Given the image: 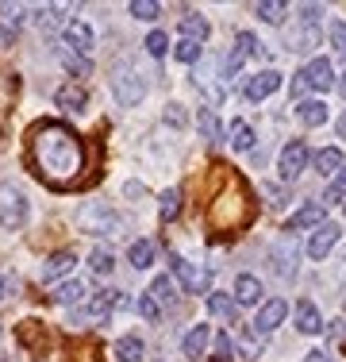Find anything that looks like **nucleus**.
Masks as SVG:
<instances>
[{"instance_id": "obj_7", "label": "nucleus", "mask_w": 346, "mask_h": 362, "mask_svg": "<svg viewBox=\"0 0 346 362\" xmlns=\"http://www.w3.org/2000/svg\"><path fill=\"white\" fill-rule=\"evenodd\" d=\"M308 146L304 139H292V143H285V151H281V158H277V170H281V181H297L300 177V170L308 166Z\"/></svg>"}, {"instance_id": "obj_37", "label": "nucleus", "mask_w": 346, "mask_h": 362, "mask_svg": "<svg viewBox=\"0 0 346 362\" xmlns=\"http://www.w3.org/2000/svg\"><path fill=\"white\" fill-rule=\"evenodd\" d=\"M162 8L154 4V0H131V16L135 20H158Z\"/></svg>"}, {"instance_id": "obj_29", "label": "nucleus", "mask_w": 346, "mask_h": 362, "mask_svg": "<svg viewBox=\"0 0 346 362\" xmlns=\"http://www.w3.org/2000/svg\"><path fill=\"white\" fill-rule=\"evenodd\" d=\"M127 262H131L135 270H146V266L154 262V243H146V239L131 243V251H127Z\"/></svg>"}, {"instance_id": "obj_32", "label": "nucleus", "mask_w": 346, "mask_h": 362, "mask_svg": "<svg viewBox=\"0 0 346 362\" xmlns=\"http://www.w3.org/2000/svg\"><path fill=\"white\" fill-rule=\"evenodd\" d=\"M81 297H85V286H81V281H62V286L54 289V300H58V305H77Z\"/></svg>"}, {"instance_id": "obj_50", "label": "nucleus", "mask_w": 346, "mask_h": 362, "mask_svg": "<svg viewBox=\"0 0 346 362\" xmlns=\"http://www.w3.org/2000/svg\"><path fill=\"white\" fill-rule=\"evenodd\" d=\"M166 119H169V124H185V112H181L177 105H169V112H166Z\"/></svg>"}, {"instance_id": "obj_20", "label": "nucleus", "mask_w": 346, "mask_h": 362, "mask_svg": "<svg viewBox=\"0 0 346 362\" xmlns=\"http://www.w3.org/2000/svg\"><path fill=\"white\" fill-rule=\"evenodd\" d=\"M235 297L242 300V305H258V300H262V281L250 278V274H239V281H235Z\"/></svg>"}, {"instance_id": "obj_45", "label": "nucleus", "mask_w": 346, "mask_h": 362, "mask_svg": "<svg viewBox=\"0 0 346 362\" xmlns=\"http://www.w3.org/2000/svg\"><path fill=\"white\" fill-rule=\"evenodd\" d=\"M138 313H143L146 320H158V316H162V305H158V300L150 297V293H146V297L138 300Z\"/></svg>"}, {"instance_id": "obj_35", "label": "nucleus", "mask_w": 346, "mask_h": 362, "mask_svg": "<svg viewBox=\"0 0 346 362\" xmlns=\"http://www.w3.org/2000/svg\"><path fill=\"white\" fill-rule=\"evenodd\" d=\"M173 58H177V62H185V66H193L196 58H201V42H193V39H181L177 47H173Z\"/></svg>"}, {"instance_id": "obj_39", "label": "nucleus", "mask_w": 346, "mask_h": 362, "mask_svg": "<svg viewBox=\"0 0 346 362\" xmlns=\"http://www.w3.org/2000/svg\"><path fill=\"white\" fill-rule=\"evenodd\" d=\"M62 62H66V70H73L77 77H89V62H85L77 50H62Z\"/></svg>"}, {"instance_id": "obj_10", "label": "nucleus", "mask_w": 346, "mask_h": 362, "mask_svg": "<svg viewBox=\"0 0 346 362\" xmlns=\"http://www.w3.org/2000/svg\"><path fill=\"white\" fill-rule=\"evenodd\" d=\"M300 74H304L308 89H316V93H327L335 85V70H331V62H327V58H311Z\"/></svg>"}, {"instance_id": "obj_2", "label": "nucleus", "mask_w": 346, "mask_h": 362, "mask_svg": "<svg viewBox=\"0 0 346 362\" xmlns=\"http://www.w3.org/2000/svg\"><path fill=\"white\" fill-rule=\"evenodd\" d=\"M250 220H254V201H250V189L242 185L239 177H231L227 189H223V193L212 201V209H208V223H212L215 231H223V235H231V231L246 228Z\"/></svg>"}, {"instance_id": "obj_25", "label": "nucleus", "mask_w": 346, "mask_h": 362, "mask_svg": "<svg viewBox=\"0 0 346 362\" xmlns=\"http://www.w3.org/2000/svg\"><path fill=\"white\" fill-rule=\"evenodd\" d=\"M143 358V339L138 335H124L116 343V362H138Z\"/></svg>"}, {"instance_id": "obj_38", "label": "nucleus", "mask_w": 346, "mask_h": 362, "mask_svg": "<svg viewBox=\"0 0 346 362\" xmlns=\"http://www.w3.org/2000/svg\"><path fill=\"white\" fill-rule=\"evenodd\" d=\"M169 50V39L162 35V31H150V35H146V54L150 58H162Z\"/></svg>"}, {"instance_id": "obj_36", "label": "nucleus", "mask_w": 346, "mask_h": 362, "mask_svg": "<svg viewBox=\"0 0 346 362\" xmlns=\"http://www.w3.org/2000/svg\"><path fill=\"white\" fill-rule=\"evenodd\" d=\"M58 12H62V8H50L47 4V8H35L31 16H35V23H39L42 31H54L58 28Z\"/></svg>"}, {"instance_id": "obj_51", "label": "nucleus", "mask_w": 346, "mask_h": 362, "mask_svg": "<svg viewBox=\"0 0 346 362\" xmlns=\"http://www.w3.org/2000/svg\"><path fill=\"white\" fill-rule=\"evenodd\" d=\"M331 339H346V320H335L331 324Z\"/></svg>"}, {"instance_id": "obj_42", "label": "nucleus", "mask_w": 346, "mask_h": 362, "mask_svg": "<svg viewBox=\"0 0 346 362\" xmlns=\"http://www.w3.org/2000/svg\"><path fill=\"white\" fill-rule=\"evenodd\" d=\"M235 47H239V50H242V54H246V58H250V54H262V47H258V39L250 35V31H239Z\"/></svg>"}, {"instance_id": "obj_31", "label": "nucleus", "mask_w": 346, "mask_h": 362, "mask_svg": "<svg viewBox=\"0 0 346 362\" xmlns=\"http://www.w3.org/2000/svg\"><path fill=\"white\" fill-rule=\"evenodd\" d=\"M150 297L158 300V305H173V300H177V293H173V278L158 274V278L150 281Z\"/></svg>"}, {"instance_id": "obj_12", "label": "nucleus", "mask_w": 346, "mask_h": 362, "mask_svg": "<svg viewBox=\"0 0 346 362\" xmlns=\"http://www.w3.org/2000/svg\"><path fill=\"white\" fill-rule=\"evenodd\" d=\"M93 42H97V35H93L89 23H81V20H69V23H66V47H69V50H77V54H89Z\"/></svg>"}, {"instance_id": "obj_30", "label": "nucleus", "mask_w": 346, "mask_h": 362, "mask_svg": "<svg viewBox=\"0 0 346 362\" xmlns=\"http://www.w3.org/2000/svg\"><path fill=\"white\" fill-rule=\"evenodd\" d=\"M231 146H235V151H250V146H254V127H250L246 119H235V124H231Z\"/></svg>"}, {"instance_id": "obj_54", "label": "nucleus", "mask_w": 346, "mask_h": 362, "mask_svg": "<svg viewBox=\"0 0 346 362\" xmlns=\"http://www.w3.org/2000/svg\"><path fill=\"white\" fill-rule=\"evenodd\" d=\"M339 93H342V97H346V74H342V81H339Z\"/></svg>"}, {"instance_id": "obj_5", "label": "nucleus", "mask_w": 346, "mask_h": 362, "mask_svg": "<svg viewBox=\"0 0 346 362\" xmlns=\"http://www.w3.org/2000/svg\"><path fill=\"white\" fill-rule=\"evenodd\" d=\"M297 258H300L297 235H289V231H285V235L270 247V266H273V274H277V278H292V274H297Z\"/></svg>"}, {"instance_id": "obj_18", "label": "nucleus", "mask_w": 346, "mask_h": 362, "mask_svg": "<svg viewBox=\"0 0 346 362\" xmlns=\"http://www.w3.org/2000/svg\"><path fill=\"white\" fill-rule=\"evenodd\" d=\"M297 327L304 335H319L323 332V320H319V308L311 305V300H300L297 305Z\"/></svg>"}, {"instance_id": "obj_41", "label": "nucleus", "mask_w": 346, "mask_h": 362, "mask_svg": "<svg viewBox=\"0 0 346 362\" xmlns=\"http://www.w3.org/2000/svg\"><path fill=\"white\" fill-rule=\"evenodd\" d=\"M316 28H304V31H297V35H292V50H311L316 47Z\"/></svg>"}, {"instance_id": "obj_17", "label": "nucleus", "mask_w": 346, "mask_h": 362, "mask_svg": "<svg viewBox=\"0 0 346 362\" xmlns=\"http://www.w3.org/2000/svg\"><path fill=\"white\" fill-rule=\"evenodd\" d=\"M297 119L304 127H323L327 124V105H323V100H300V105H297Z\"/></svg>"}, {"instance_id": "obj_19", "label": "nucleus", "mask_w": 346, "mask_h": 362, "mask_svg": "<svg viewBox=\"0 0 346 362\" xmlns=\"http://www.w3.org/2000/svg\"><path fill=\"white\" fill-rule=\"evenodd\" d=\"M16 105V77L12 74H0V132L8 124V112Z\"/></svg>"}, {"instance_id": "obj_53", "label": "nucleus", "mask_w": 346, "mask_h": 362, "mask_svg": "<svg viewBox=\"0 0 346 362\" xmlns=\"http://www.w3.org/2000/svg\"><path fill=\"white\" fill-rule=\"evenodd\" d=\"M335 132H339V139H346V112L339 116V124H335Z\"/></svg>"}, {"instance_id": "obj_47", "label": "nucleus", "mask_w": 346, "mask_h": 362, "mask_svg": "<svg viewBox=\"0 0 346 362\" xmlns=\"http://www.w3.org/2000/svg\"><path fill=\"white\" fill-rule=\"evenodd\" d=\"M215 351H220V362L235 358V347H231V339H227V335H215Z\"/></svg>"}, {"instance_id": "obj_33", "label": "nucleus", "mask_w": 346, "mask_h": 362, "mask_svg": "<svg viewBox=\"0 0 346 362\" xmlns=\"http://www.w3.org/2000/svg\"><path fill=\"white\" fill-rule=\"evenodd\" d=\"M89 266H93V274H112V266H116V258H112L108 247H93V255H89Z\"/></svg>"}, {"instance_id": "obj_21", "label": "nucleus", "mask_w": 346, "mask_h": 362, "mask_svg": "<svg viewBox=\"0 0 346 362\" xmlns=\"http://www.w3.org/2000/svg\"><path fill=\"white\" fill-rule=\"evenodd\" d=\"M208 339H212V332H208V324H196L193 332L185 335V343H181V351H185V355H204V347H208Z\"/></svg>"}, {"instance_id": "obj_48", "label": "nucleus", "mask_w": 346, "mask_h": 362, "mask_svg": "<svg viewBox=\"0 0 346 362\" xmlns=\"http://www.w3.org/2000/svg\"><path fill=\"white\" fill-rule=\"evenodd\" d=\"M262 193H266V197H270V204H277V209H281V204H285V201H289V197H285V189H277V185H266V189H262Z\"/></svg>"}, {"instance_id": "obj_40", "label": "nucleus", "mask_w": 346, "mask_h": 362, "mask_svg": "<svg viewBox=\"0 0 346 362\" xmlns=\"http://www.w3.org/2000/svg\"><path fill=\"white\" fill-rule=\"evenodd\" d=\"M342 197H346V166L335 174L331 185H327V197H323V201H342Z\"/></svg>"}, {"instance_id": "obj_1", "label": "nucleus", "mask_w": 346, "mask_h": 362, "mask_svg": "<svg viewBox=\"0 0 346 362\" xmlns=\"http://www.w3.org/2000/svg\"><path fill=\"white\" fill-rule=\"evenodd\" d=\"M28 162L50 189H77L85 185L89 151H85L81 135L66 127L62 119H39L28 132Z\"/></svg>"}, {"instance_id": "obj_56", "label": "nucleus", "mask_w": 346, "mask_h": 362, "mask_svg": "<svg viewBox=\"0 0 346 362\" xmlns=\"http://www.w3.org/2000/svg\"><path fill=\"white\" fill-rule=\"evenodd\" d=\"M342 278H346V266H342Z\"/></svg>"}, {"instance_id": "obj_27", "label": "nucleus", "mask_w": 346, "mask_h": 362, "mask_svg": "<svg viewBox=\"0 0 346 362\" xmlns=\"http://www.w3.org/2000/svg\"><path fill=\"white\" fill-rule=\"evenodd\" d=\"M177 212H181V189H166L158 197V216L169 223V220H177Z\"/></svg>"}, {"instance_id": "obj_24", "label": "nucleus", "mask_w": 346, "mask_h": 362, "mask_svg": "<svg viewBox=\"0 0 346 362\" xmlns=\"http://www.w3.org/2000/svg\"><path fill=\"white\" fill-rule=\"evenodd\" d=\"M181 35L193 39V42H204L208 39V20H204V16H196V12H189L185 20H181Z\"/></svg>"}, {"instance_id": "obj_49", "label": "nucleus", "mask_w": 346, "mask_h": 362, "mask_svg": "<svg viewBox=\"0 0 346 362\" xmlns=\"http://www.w3.org/2000/svg\"><path fill=\"white\" fill-rule=\"evenodd\" d=\"M304 362H335V358L327 355V351H308V355H304Z\"/></svg>"}, {"instance_id": "obj_3", "label": "nucleus", "mask_w": 346, "mask_h": 362, "mask_svg": "<svg viewBox=\"0 0 346 362\" xmlns=\"http://www.w3.org/2000/svg\"><path fill=\"white\" fill-rule=\"evenodd\" d=\"M0 223L8 231H20L28 223V197L20 193V185H0Z\"/></svg>"}, {"instance_id": "obj_43", "label": "nucleus", "mask_w": 346, "mask_h": 362, "mask_svg": "<svg viewBox=\"0 0 346 362\" xmlns=\"http://www.w3.org/2000/svg\"><path fill=\"white\" fill-rule=\"evenodd\" d=\"M242 62H246V54H242V50L235 47V50L227 54V62H223V77H235V74L242 70Z\"/></svg>"}, {"instance_id": "obj_22", "label": "nucleus", "mask_w": 346, "mask_h": 362, "mask_svg": "<svg viewBox=\"0 0 346 362\" xmlns=\"http://www.w3.org/2000/svg\"><path fill=\"white\" fill-rule=\"evenodd\" d=\"M316 170H319V174H327V177L339 174V170H342V151H339V146H323V151L316 154Z\"/></svg>"}, {"instance_id": "obj_14", "label": "nucleus", "mask_w": 346, "mask_h": 362, "mask_svg": "<svg viewBox=\"0 0 346 362\" xmlns=\"http://www.w3.org/2000/svg\"><path fill=\"white\" fill-rule=\"evenodd\" d=\"M285 316H289V305H285V300L277 297V300H270V305H262V313H258L254 327H258V332H262V335H270L273 327L285 320Z\"/></svg>"}, {"instance_id": "obj_13", "label": "nucleus", "mask_w": 346, "mask_h": 362, "mask_svg": "<svg viewBox=\"0 0 346 362\" xmlns=\"http://www.w3.org/2000/svg\"><path fill=\"white\" fill-rule=\"evenodd\" d=\"M28 12H35V8H28V4H0V31H4V39L20 35Z\"/></svg>"}, {"instance_id": "obj_6", "label": "nucleus", "mask_w": 346, "mask_h": 362, "mask_svg": "<svg viewBox=\"0 0 346 362\" xmlns=\"http://www.w3.org/2000/svg\"><path fill=\"white\" fill-rule=\"evenodd\" d=\"M112 93H116V100H119L124 108H135L138 100L146 97V81H143V74H135V70L116 74V77H112Z\"/></svg>"}, {"instance_id": "obj_23", "label": "nucleus", "mask_w": 346, "mask_h": 362, "mask_svg": "<svg viewBox=\"0 0 346 362\" xmlns=\"http://www.w3.org/2000/svg\"><path fill=\"white\" fill-rule=\"evenodd\" d=\"M54 100H58V108H69V112H85V89H81V85H62Z\"/></svg>"}, {"instance_id": "obj_11", "label": "nucleus", "mask_w": 346, "mask_h": 362, "mask_svg": "<svg viewBox=\"0 0 346 362\" xmlns=\"http://www.w3.org/2000/svg\"><path fill=\"white\" fill-rule=\"evenodd\" d=\"M277 89H281V74H277V70H262V74L250 77L242 93H246V100H266V97H270V93H277Z\"/></svg>"}, {"instance_id": "obj_52", "label": "nucleus", "mask_w": 346, "mask_h": 362, "mask_svg": "<svg viewBox=\"0 0 346 362\" xmlns=\"http://www.w3.org/2000/svg\"><path fill=\"white\" fill-rule=\"evenodd\" d=\"M124 193H127V197H143V185H138V181H131V185H124Z\"/></svg>"}, {"instance_id": "obj_44", "label": "nucleus", "mask_w": 346, "mask_h": 362, "mask_svg": "<svg viewBox=\"0 0 346 362\" xmlns=\"http://www.w3.org/2000/svg\"><path fill=\"white\" fill-rule=\"evenodd\" d=\"M331 47L339 50V54H346V23L342 20L331 23Z\"/></svg>"}, {"instance_id": "obj_26", "label": "nucleus", "mask_w": 346, "mask_h": 362, "mask_svg": "<svg viewBox=\"0 0 346 362\" xmlns=\"http://www.w3.org/2000/svg\"><path fill=\"white\" fill-rule=\"evenodd\" d=\"M196 127H201V135H204L208 143L223 139V127H220V119H215L212 108H201V116H196Z\"/></svg>"}, {"instance_id": "obj_9", "label": "nucleus", "mask_w": 346, "mask_h": 362, "mask_svg": "<svg viewBox=\"0 0 346 362\" xmlns=\"http://www.w3.org/2000/svg\"><path fill=\"white\" fill-rule=\"evenodd\" d=\"M339 235H342L339 223H323V228H316V231H311V239H308V258H316V262H319V258H327V255H331V247L339 243Z\"/></svg>"}, {"instance_id": "obj_15", "label": "nucleus", "mask_w": 346, "mask_h": 362, "mask_svg": "<svg viewBox=\"0 0 346 362\" xmlns=\"http://www.w3.org/2000/svg\"><path fill=\"white\" fill-rule=\"evenodd\" d=\"M323 204H304V209H300L297 212V216H292L289 223H285V231H289V235H292V231H304V228H323Z\"/></svg>"}, {"instance_id": "obj_16", "label": "nucleus", "mask_w": 346, "mask_h": 362, "mask_svg": "<svg viewBox=\"0 0 346 362\" xmlns=\"http://www.w3.org/2000/svg\"><path fill=\"white\" fill-rule=\"evenodd\" d=\"M73 251H58V255H50L47 262H42V278L47 281H58V278H69V270H73Z\"/></svg>"}, {"instance_id": "obj_55", "label": "nucleus", "mask_w": 346, "mask_h": 362, "mask_svg": "<svg viewBox=\"0 0 346 362\" xmlns=\"http://www.w3.org/2000/svg\"><path fill=\"white\" fill-rule=\"evenodd\" d=\"M0 297H4V278H0Z\"/></svg>"}, {"instance_id": "obj_46", "label": "nucleus", "mask_w": 346, "mask_h": 362, "mask_svg": "<svg viewBox=\"0 0 346 362\" xmlns=\"http://www.w3.org/2000/svg\"><path fill=\"white\" fill-rule=\"evenodd\" d=\"M319 16H323V8H319V4H300V20H304V28H316Z\"/></svg>"}, {"instance_id": "obj_34", "label": "nucleus", "mask_w": 346, "mask_h": 362, "mask_svg": "<svg viewBox=\"0 0 346 362\" xmlns=\"http://www.w3.org/2000/svg\"><path fill=\"white\" fill-rule=\"evenodd\" d=\"M254 12L262 16L266 23H281L285 20V4H281V0H262V4H254Z\"/></svg>"}, {"instance_id": "obj_28", "label": "nucleus", "mask_w": 346, "mask_h": 362, "mask_svg": "<svg viewBox=\"0 0 346 362\" xmlns=\"http://www.w3.org/2000/svg\"><path fill=\"white\" fill-rule=\"evenodd\" d=\"M208 313L220 316V320H235V300H231L227 293H212V297H208Z\"/></svg>"}, {"instance_id": "obj_8", "label": "nucleus", "mask_w": 346, "mask_h": 362, "mask_svg": "<svg viewBox=\"0 0 346 362\" xmlns=\"http://www.w3.org/2000/svg\"><path fill=\"white\" fill-rule=\"evenodd\" d=\"M173 274L185 286V293H204L208 289V270H201L196 262H185V258H173Z\"/></svg>"}, {"instance_id": "obj_4", "label": "nucleus", "mask_w": 346, "mask_h": 362, "mask_svg": "<svg viewBox=\"0 0 346 362\" xmlns=\"http://www.w3.org/2000/svg\"><path fill=\"white\" fill-rule=\"evenodd\" d=\"M81 228L85 231H100V235H119V231H124V220H119V212H112L108 204L89 201L81 209Z\"/></svg>"}]
</instances>
